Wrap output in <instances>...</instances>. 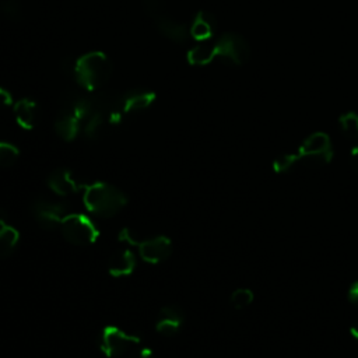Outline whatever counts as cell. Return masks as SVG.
Returning a JSON list of instances; mask_svg holds the SVG:
<instances>
[{
  "mask_svg": "<svg viewBox=\"0 0 358 358\" xmlns=\"http://www.w3.org/2000/svg\"><path fill=\"white\" fill-rule=\"evenodd\" d=\"M83 203L85 208L101 218L116 215L127 204L126 194L116 186L106 182L83 183Z\"/></svg>",
  "mask_w": 358,
  "mask_h": 358,
  "instance_id": "6da1fadb",
  "label": "cell"
},
{
  "mask_svg": "<svg viewBox=\"0 0 358 358\" xmlns=\"http://www.w3.org/2000/svg\"><path fill=\"white\" fill-rule=\"evenodd\" d=\"M73 74L76 81L88 91H95L105 85L112 76V62L101 50L84 53L73 63Z\"/></svg>",
  "mask_w": 358,
  "mask_h": 358,
  "instance_id": "7a4b0ae2",
  "label": "cell"
},
{
  "mask_svg": "<svg viewBox=\"0 0 358 358\" xmlns=\"http://www.w3.org/2000/svg\"><path fill=\"white\" fill-rule=\"evenodd\" d=\"M59 228L63 238L76 246L92 245L99 238V229L95 222L81 213H67Z\"/></svg>",
  "mask_w": 358,
  "mask_h": 358,
  "instance_id": "3957f363",
  "label": "cell"
},
{
  "mask_svg": "<svg viewBox=\"0 0 358 358\" xmlns=\"http://www.w3.org/2000/svg\"><path fill=\"white\" fill-rule=\"evenodd\" d=\"M119 241L137 248L140 257L151 264H157L166 260L172 252L171 239L166 238L165 235H157L147 239H137L130 229L123 228L119 232Z\"/></svg>",
  "mask_w": 358,
  "mask_h": 358,
  "instance_id": "277c9868",
  "label": "cell"
},
{
  "mask_svg": "<svg viewBox=\"0 0 358 358\" xmlns=\"http://www.w3.org/2000/svg\"><path fill=\"white\" fill-rule=\"evenodd\" d=\"M296 154L298 162H302L306 166L317 168L326 165L333 157L330 137L323 131L312 133L302 141Z\"/></svg>",
  "mask_w": 358,
  "mask_h": 358,
  "instance_id": "5b68a950",
  "label": "cell"
},
{
  "mask_svg": "<svg viewBox=\"0 0 358 358\" xmlns=\"http://www.w3.org/2000/svg\"><path fill=\"white\" fill-rule=\"evenodd\" d=\"M140 344V337L126 333L115 324H108L103 327L99 338V345L102 352L108 358H119L130 354L133 348Z\"/></svg>",
  "mask_w": 358,
  "mask_h": 358,
  "instance_id": "8992f818",
  "label": "cell"
},
{
  "mask_svg": "<svg viewBox=\"0 0 358 358\" xmlns=\"http://www.w3.org/2000/svg\"><path fill=\"white\" fill-rule=\"evenodd\" d=\"M214 43L215 57L234 66H242L250 56V48L246 39L235 32L222 34Z\"/></svg>",
  "mask_w": 358,
  "mask_h": 358,
  "instance_id": "52a82bcc",
  "label": "cell"
},
{
  "mask_svg": "<svg viewBox=\"0 0 358 358\" xmlns=\"http://www.w3.org/2000/svg\"><path fill=\"white\" fill-rule=\"evenodd\" d=\"M144 8L154 18L158 31L164 36H166L168 39H171L176 43L187 42V39L190 36L189 28L185 24H180V22L175 21L172 17H169L164 11L161 0H144Z\"/></svg>",
  "mask_w": 358,
  "mask_h": 358,
  "instance_id": "ba28073f",
  "label": "cell"
},
{
  "mask_svg": "<svg viewBox=\"0 0 358 358\" xmlns=\"http://www.w3.org/2000/svg\"><path fill=\"white\" fill-rule=\"evenodd\" d=\"M66 206L49 200H38L32 204V214L38 224L45 229L59 227L63 217L67 214Z\"/></svg>",
  "mask_w": 358,
  "mask_h": 358,
  "instance_id": "9c48e42d",
  "label": "cell"
},
{
  "mask_svg": "<svg viewBox=\"0 0 358 358\" xmlns=\"http://www.w3.org/2000/svg\"><path fill=\"white\" fill-rule=\"evenodd\" d=\"M183 324V312L178 306H162L155 320V330L164 337H173Z\"/></svg>",
  "mask_w": 358,
  "mask_h": 358,
  "instance_id": "30bf717a",
  "label": "cell"
},
{
  "mask_svg": "<svg viewBox=\"0 0 358 358\" xmlns=\"http://www.w3.org/2000/svg\"><path fill=\"white\" fill-rule=\"evenodd\" d=\"M155 96H157L155 92L148 90H141V88L130 90L119 96V108L123 112V115L131 113V112H140L147 109L155 101Z\"/></svg>",
  "mask_w": 358,
  "mask_h": 358,
  "instance_id": "8fae6325",
  "label": "cell"
},
{
  "mask_svg": "<svg viewBox=\"0 0 358 358\" xmlns=\"http://www.w3.org/2000/svg\"><path fill=\"white\" fill-rule=\"evenodd\" d=\"M49 189L57 196H69L83 189V183H78L73 173L66 168H57L48 176Z\"/></svg>",
  "mask_w": 358,
  "mask_h": 358,
  "instance_id": "7c38bea8",
  "label": "cell"
},
{
  "mask_svg": "<svg viewBox=\"0 0 358 358\" xmlns=\"http://www.w3.org/2000/svg\"><path fill=\"white\" fill-rule=\"evenodd\" d=\"M215 31V18L213 14L207 11H199L193 18L192 25L189 27L190 38L196 39L197 42L208 41Z\"/></svg>",
  "mask_w": 358,
  "mask_h": 358,
  "instance_id": "4fadbf2b",
  "label": "cell"
},
{
  "mask_svg": "<svg viewBox=\"0 0 358 358\" xmlns=\"http://www.w3.org/2000/svg\"><path fill=\"white\" fill-rule=\"evenodd\" d=\"M136 268V257L134 255L124 249L120 252H115L108 262V271L112 277H127Z\"/></svg>",
  "mask_w": 358,
  "mask_h": 358,
  "instance_id": "5bb4252c",
  "label": "cell"
},
{
  "mask_svg": "<svg viewBox=\"0 0 358 358\" xmlns=\"http://www.w3.org/2000/svg\"><path fill=\"white\" fill-rule=\"evenodd\" d=\"M20 241L18 229L11 225L0 211V259L8 257L15 250Z\"/></svg>",
  "mask_w": 358,
  "mask_h": 358,
  "instance_id": "9a60e30c",
  "label": "cell"
},
{
  "mask_svg": "<svg viewBox=\"0 0 358 358\" xmlns=\"http://www.w3.org/2000/svg\"><path fill=\"white\" fill-rule=\"evenodd\" d=\"M15 122L24 130H31L36 122V103L28 98H22L14 103Z\"/></svg>",
  "mask_w": 358,
  "mask_h": 358,
  "instance_id": "2e32d148",
  "label": "cell"
},
{
  "mask_svg": "<svg viewBox=\"0 0 358 358\" xmlns=\"http://www.w3.org/2000/svg\"><path fill=\"white\" fill-rule=\"evenodd\" d=\"M81 129V120L77 119L71 110L63 112L55 122V130L64 141H71L77 137Z\"/></svg>",
  "mask_w": 358,
  "mask_h": 358,
  "instance_id": "e0dca14e",
  "label": "cell"
},
{
  "mask_svg": "<svg viewBox=\"0 0 358 358\" xmlns=\"http://www.w3.org/2000/svg\"><path fill=\"white\" fill-rule=\"evenodd\" d=\"M215 59L214 43L210 41L199 42L187 52V62L192 66H207Z\"/></svg>",
  "mask_w": 358,
  "mask_h": 358,
  "instance_id": "ac0fdd59",
  "label": "cell"
},
{
  "mask_svg": "<svg viewBox=\"0 0 358 358\" xmlns=\"http://www.w3.org/2000/svg\"><path fill=\"white\" fill-rule=\"evenodd\" d=\"M105 120H108V116H106V112L101 110V109H94V112L88 116L87 119V123L84 126V133L88 138H94L99 130L102 129Z\"/></svg>",
  "mask_w": 358,
  "mask_h": 358,
  "instance_id": "d6986e66",
  "label": "cell"
},
{
  "mask_svg": "<svg viewBox=\"0 0 358 358\" xmlns=\"http://www.w3.org/2000/svg\"><path fill=\"white\" fill-rule=\"evenodd\" d=\"M338 124L344 136L348 138H358V113L347 112L338 117Z\"/></svg>",
  "mask_w": 358,
  "mask_h": 358,
  "instance_id": "ffe728a7",
  "label": "cell"
},
{
  "mask_svg": "<svg viewBox=\"0 0 358 358\" xmlns=\"http://www.w3.org/2000/svg\"><path fill=\"white\" fill-rule=\"evenodd\" d=\"M18 148L7 141H0V166L8 168L13 166L18 159Z\"/></svg>",
  "mask_w": 358,
  "mask_h": 358,
  "instance_id": "44dd1931",
  "label": "cell"
},
{
  "mask_svg": "<svg viewBox=\"0 0 358 358\" xmlns=\"http://www.w3.org/2000/svg\"><path fill=\"white\" fill-rule=\"evenodd\" d=\"M253 301V292L249 288H236L231 296H229V303L234 309H243L249 306Z\"/></svg>",
  "mask_w": 358,
  "mask_h": 358,
  "instance_id": "7402d4cb",
  "label": "cell"
},
{
  "mask_svg": "<svg viewBox=\"0 0 358 358\" xmlns=\"http://www.w3.org/2000/svg\"><path fill=\"white\" fill-rule=\"evenodd\" d=\"M298 162V154H281L273 161V169L277 173L288 172Z\"/></svg>",
  "mask_w": 358,
  "mask_h": 358,
  "instance_id": "603a6c76",
  "label": "cell"
},
{
  "mask_svg": "<svg viewBox=\"0 0 358 358\" xmlns=\"http://www.w3.org/2000/svg\"><path fill=\"white\" fill-rule=\"evenodd\" d=\"M0 8L11 18H17L18 14L21 13V7L17 0H3L0 4Z\"/></svg>",
  "mask_w": 358,
  "mask_h": 358,
  "instance_id": "cb8c5ba5",
  "label": "cell"
},
{
  "mask_svg": "<svg viewBox=\"0 0 358 358\" xmlns=\"http://www.w3.org/2000/svg\"><path fill=\"white\" fill-rule=\"evenodd\" d=\"M129 358H154V352L150 347H141L138 344L136 348L130 351Z\"/></svg>",
  "mask_w": 358,
  "mask_h": 358,
  "instance_id": "d4e9b609",
  "label": "cell"
},
{
  "mask_svg": "<svg viewBox=\"0 0 358 358\" xmlns=\"http://www.w3.org/2000/svg\"><path fill=\"white\" fill-rule=\"evenodd\" d=\"M11 105H13L11 92L7 88L0 87V108H8Z\"/></svg>",
  "mask_w": 358,
  "mask_h": 358,
  "instance_id": "484cf974",
  "label": "cell"
},
{
  "mask_svg": "<svg viewBox=\"0 0 358 358\" xmlns=\"http://www.w3.org/2000/svg\"><path fill=\"white\" fill-rule=\"evenodd\" d=\"M347 298H348V301H350L351 303H354V305L358 306V280L354 281V282L350 285V288H348V291H347Z\"/></svg>",
  "mask_w": 358,
  "mask_h": 358,
  "instance_id": "4316f807",
  "label": "cell"
},
{
  "mask_svg": "<svg viewBox=\"0 0 358 358\" xmlns=\"http://www.w3.org/2000/svg\"><path fill=\"white\" fill-rule=\"evenodd\" d=\"M350 166H351V169L355 173H358V145L351 148V152H350Z\"/></svg>",
  "mask_w": 358,
  "mask_h": 358,
  "instance_id": "83f0119b",
  "label": "cell"
},
{
  "mask_svg": "<svg viewBox=\"0 0 358 358\" xmlns=\"http://www.w3.org/2000/svg\"><path fill=\"white\" fill-rule=\"evenodd\" d=\"M350 334H351L355 340H358V322H354V323L351 324V327H350Z\"/></svg>",
  "mask_w": 358,
  "mask_h": 358,
  "instance_id": "f1b7e54d",
  "label": "cell"
}]
</instances>
